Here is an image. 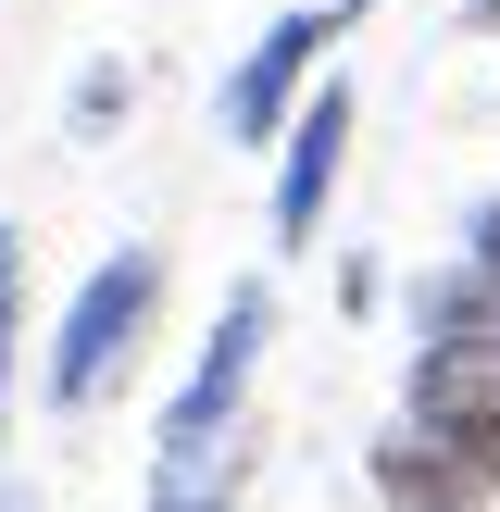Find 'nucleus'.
<instances>
[{
	"mask_svg": "<svg viewBox=\"0 0 500 512\" xmlns=\"http://www.w3.org/2000/svg\"><path fill=\"white\" fill-rule=\"evenodd\" d=\"M150 325H163V250H113V263H88V288H75L63 325H50L38 400H50V413H100V400L125 388V363L150 350Z\"/></svg>",
	"mask_w": 500,
	"mask_h": 512,
	"instance_id": "1",
	"label": "nucleus"
},
{
	"mask_svg": "<svg viewBox=\"0 0 500 512\" xmlns=\"http://www.w3.org/2000/svg\"><path fill=\"white\" fill-rule=\"evenodd\" d=\"M325 50H338V0H300V13H275L263 38L225 63L213 125H225L238 150H263V163H275V138H288V113L313 100V63H325Z\"/></svg>",
	"mask_w": 500,
	"mask_h": 512,
	"instance_id": "2",
	"label": "nucleus"
},
{
	"mask_svg": "<svg viewBox=\"0 0 500 512\" xmlns=\"http://www.w3.org/2000/svg\"><path fill=\"white\" fill-rule=\"evenodd\" d=\"M263 350H275V288L250 275V288H225V313H213V338H200V363L175 375L163 438H150V450H200V438H225V425H250V375H263Z\"/></svg>",
	"mask_w": 500,
	"mask_h": 512,
	"instance_id": "3",
	"label": "nucleus"
},
{
	"mask_svg": "<svg viewBox=\"0 0 500 512\" xmlns=\"http://www.w3.org/2000/svg\"><path fill=\"white\" fill-rule=\"evenodd\" d=\"M363 475H375L388 512H488L500 500V438H463V425H413L400 413Z\"/></svg>",
	"mask_w": 500,
	"mask_h": 512,
	"instance_id": "4",
	"label": "nucleus"
},
{
	"mask_svg": "<svg viewBox=\"0 0 500 512\" xmlns=\"http://www.w3.org/2000/svg\"><path fill=\"white\" fill-rule=\"evenodd\" d=\"M350 125H363V100H350L338 75L288 113V138H275V250L325 238V200H338V175H350Z\"/></svg>",
	"mask_w": 500,
	"mask_h": 512,
	"instance_id": "5",
	"label": "nucleus"
},
{
	"mask_svg": "<svg viewBox=\"0 0 500 512\" xmlns=\"http://www.w3.org/2000/svg\"><path fill=\"white\" fill-rule=\"evenodd\" d=\"M400 413L413 425H463V438H500V338H425Z\"/></svg>",
	"mask_w": 500,
	"mask_h": 512,
	"instance_id": "6",
	"label": "nucleus"
},
{
	"mask_svg": "<svg viewBox=\"0 0 500 512\" xmlns=\"http://www.w3.org/2000/svg\"><path fill=\"white\" fill-rule=\"evenodd\" d=\"M250 463H263V425H225L200 450H150V512H238Z\"/></svg>",
	"mask_w": 500,
	"mask_h": 512,
	"instance_id": "7",
	"label": "nucleus"
},
{
	"mask_svg": "<svg viewBox=\"0 0 500 512\" xmlns=\"http://www.w3.org/2000/svg\"><path fill=\"white\" fill-rule=\"evenodd\" d=\"M413 325H425V338H500V275L488 263L425 275V288H413Z\"/></svg>",
	"mask_w": 500,
	"mask_h": 512,
	"instance_id": "8",
	"label": "nucleus"
},
{
	"mask_svg": "<svg viewBox=\"0 0 500 512\" xmlns=\"http://www.w3.org/2000/svg\"><path fill=\"white\" fill-rule=\"evenodd\" d=\"M13 350H25V238H0V438H13Z\"/></svg>",
	"mask_w": 500,
	"mask_h": 512,
	"instance_id": "9",
	"label": "nucleus"
},
{
	"mask_svg": "<svg viewBox=\"0 0 500 512\" xmlns=\"http://www.w3.org/2000/svg\"><path fill=\"white\" fill-rule=\"evenodd\" d=\"M125 88H138L125 63H88V88H75V138H100V125L125 113Z\"/></svg>",
	"mask_w": 500,
	"mask_h": 512,
	"instance_id": "10",
	"label": "nucleus"
},
{
	"mask_svg": "<svg viewBox=\"0 0 500 512\" xmlns=\"http://www.w3.org/2000/svg\"><path fill=\"white\" fill-rule=\"evenodd\" d=\"M375 300H388V275H375V263H363V250H350V275H338V313H350V325H363V313H375Z\"/></svg>",
	"mask_w": 500,
	"mask_h": 512,
	"instance_id": "11",
	"label": "nucleus"
},
{
	"mask_svg": "<svg viewBox=\"0 0 500 512\" xmlns=\"http://www.w3.org/2000/svg\"><path fill=\"white\" fill-rule=\"evenodd\" d=\"M463 263H488V275H500V188H488V213H475V250H463Z\"/></svg>",
	"mask_w": 500,
	"mask_h": 512,
	"instance_id": "12",
	"label": "nucleus"
},
{
	"mask_svg": "<svg viewBox=\"0 0 500 512\" xmlns=\"http://www.w3.org/2000/svg\"><path fill=\"white\" fill-rule=\"evenodd\" d=\"M463 25H475V38H500V0H463Z\"/></svg>",
	"mask_w": 500,
	"mask_h": 512,
	"instance_id": "13",
	"label": "nucleus"
},
{
	"mask_svg": "<svg viewBox=\"0 0 500 512\" xmlns=\"http://www.w3.org/2000/svg\"><path fill=\"white\" fill-rule=\"evenodd\" d=\"M338 13H375V0H338Z\"/></svg>",
	"mask_w": 500,
	"mask_h": 512,
	"instance_id": "14",
	"label": "nucleus"
},
{
	"mask_svg": "<svg viewBox=\"0 0 500 512\" xmlns=\"http://www.w3.org/2000/svg\"><path fill=\"white\" fill-rule=\"evenodd\" d=\"M0 512H25V500H0Z\"/></svg>",
	"mask_w": 500,
	"mask_h": 512,
	"instance_id": "15",
	"label": "nucleus"
}]
</instances>
